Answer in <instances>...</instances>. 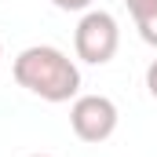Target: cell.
Masks as SVG:
<instances>
[{
	"label": "cell",
	"instance_id": "6da1fadb",
	"mask_svg": "<svg viewBox=\"0 0 157 157\" xmlns=\"http://www.w3.org/2000/svg\"><path fill=\"white\" fill-rule=\"evenodd\" d=\"M11 73L18 80V88H26L29 95H37L44 102H70L80 95V70L77 62L55 48V44H29L15 55Z\"/></svg>",
	"mask_w": 157,
	"mask_h": 157
},
{
	"label": "cell",
	"instance_id": "7a4b0ae2",
	"mask_svg": "<svg viewBox=\"0 0 157 157\" xmlns=\"http://www.w3.org/2000/svg\"><path fill=\"white\" fill-rule=\"evenodd\" d=\"M121 48V26L110 11H84V18L73 29V51L88 66H106Z\"/></svg>",
	"mask_w": 157,
	"mask_h": 157
},
{
	"label": "cell",
	"instance_id": "3957f363",
	"mask_svg": "<svg viewBox=\"0 0 157 157\" xmlns=\"http://www.w3.org/2000/svg\"><path fill=\"white\" fill-rule=\"evenodd\" d=\"M117 102L110 95H77L70 106V128L80 143H106L117 132Z\"/></svg>",
	"mask_w": 157,
	"mask_h": 157
},
{
	"label": "cell",
	"instance_id": "277c9868",
	"mask_svg": "<svg viewBox=\"0 0 157 157\" xmlns=\"http://www.w3.org/2000/svg\"><path fill=\"white\" fill-rule=\"evenodd\" d=\"M135 29H139V37L146 40L150 48H157V11H154V15H146V18H139Z\"/></svg>",
	"mask_w": 157,
	"mask_h": 157
},
{
	"label": "cell",
	"instance_id": "5b68a950",
	"mask_svg": "<svg viewBox=\"0 0 157 157\" xmlns=\"http://www.w3.org/2000/svg\"><path fill=\"white\" fill-rule=\"evenodd\" d=\"M124 4H128V11H132V18H135V22L157 11V0H124Z\"/></svg>",
	"mask_w": 157,
	"mask_h": 157
},
{
	"label": "cell",
	"instance_id": "8992f818",
	"mask_svg": "<svg viewBox=\"0 0 157 157\" xmlns=\"http://www.w3.org/2000/svg\"><path fill=\"white\" fill-rule=\"evenodd\" d=\"M59 11H88L91 7V0H51Z\"/></svg>",
	"mask_w": 157,
	"mask_h": 157
},
{
	"label": "cell",
	"instance_id": "52a82bcc",
	"mask_svg": "<svg viewBox=\"0 0 157 157\" xmlns=\"http://www.w3.org/2000/svg\"><path fill=\"white\" fill-rule=\"evenodd\" d=\"M146 91H150V95L157 99V59L150 62V66H146Z\"/></svg>",
	"mask_w": 157,
	"mask_h": 157
},
{
	"label": "cell",
	"instance_id": "ba28073f",
	"mask_svg": "<svg viewBox=\"0 0 157 157\" xmlns=\"http://www.w3.org/2000/svg\"><path fill=\"white\" fill-rule=\"evenodd\" d=\"M26 157H55V154H26Z\"/></svg>",
	"mask_w": 157,
	"mask_h": 157
},
{
	"label": "cell",
	"instance_id": "9c48e42d",
	"mask_svg": "<svg viewBox=\"0 0 157 157\" xmlns=\"http://www.w3.org/2000/svg\"><path fill=\"white\" fill-rule=\"evenodd\" d=\"M0 59H4V44H0Z\"/></svg>",
	"mask_w": 157,
	"mask_h": 157
}]
</instances>
